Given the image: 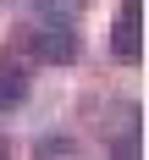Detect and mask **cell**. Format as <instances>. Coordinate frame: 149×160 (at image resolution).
Listing matches in <instances>:
<instances>
[{
    "label": "cell",
    "instance_id": "cell-1",
    "mask_svg": "<svg viewBox=\"0 0 149 160\" xmlns=\"http://www.w3.org/2000/svg\"><path fill=\"white\" fill-rule=\"evenodd\" d=\"M28 50H33V61H44V66H72L83 55L72 22H39V28L28 33Z\"/></svg>",
    "mask_w": 149,
    "mask_h": 160
},
{
    "label": "cell",
    "instance_id": "cell-2",
    "mask_svg": "<svg viewBox=\"0 0 149 160\" xmlns=\"http://www.w3.org/2000/svg\"><path fill=\"white\" fill-rule=\"evenodd\" d=\"M111 55L122 66H138V55H144V0H122V11L111 22Z\"/></svg>",
    "mask_w": 149,
    "mask_h": 160
},
{
    "label": "cell",
    "instance_id": "cell-3",
    "mask_svg": "<svg viewBox=\"0 0 149 160\" xmlns=\"http://www.w3.org/2000/svg\"><path fill=\"white\" fill-rule=\"evenodd\" d=\"M22 99H28V72L0 66V111H22Z\"/></svg>",
    "mask_w": 149,
    "mask_h": 160
},
{
    "label": "cell",
    "instance_id": "cell-4",
    "mask_svg": "<svg viewBox=\"0 0 149 160\" xmlns=\"http://www.w3.org/2000/svg\"><path fill=\"white\" fill-rule=\"evenodd\" d=\"M83 11V0H39V17L44 22H72Z\"/></svg>",
    "mask_w": 149,
    "mask_h": 160
},
{
    "label": "cell",
    "instance_id": "cell-5",
    "mask_svg": "<svg viewBox=\"0 0 149 160\" xmlns=\"http://www.w3.org/2000/svg\"><path fill=\"white\" fill-rule=\"evenodd\" d=\"M33 160H72V138H39V149H33Z\"/></svg>",
    "mask_w": 149,
    "mask_h": 160
},
{
    "label": "cell",
    "instance_id": "cell-6",
    "mask_svg": "<svg viewBox=\"0 0 149 160\" xmlns=\"http://www.w3.org/2000/svg\"><path fill=\"white\" fill-rule=\"evenodd\" d=\"M111 160H138V138H132V132H122V138L111 144Z\"/></svg>",
    "mask_w": 149,
    "mask_h": 160
},
{
    "label": "cell",
    "instance_id": "cell-7",
    "mask_svg": "<svg viewBox=\"0 0 149 160\" xmlns=\"http://www.w3.org/2000/svg\"><path fill=\"white\" fill-rule=\"evenodd\" d=\"M0 160H11V149H6V144H0Z\"/></svg>",
    "mask_w": 149,
    "mask_h": 160
}]
</instances>
